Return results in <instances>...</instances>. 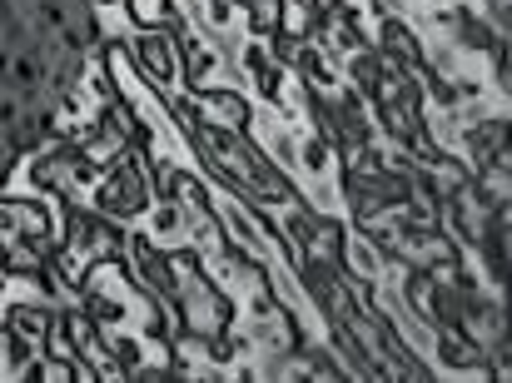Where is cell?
<instances>
[{
	"label": "cell",
	"mask_w": 512,
	"mask_h": 383,
	"mask_svg": "<svg viewBox=\"0 0 512 383\" xmlns=\"http://www.w3.org/2000/svg\"><path fill=\"white\" fill-rule=\"evenodd\" d=\"M339 274L348 284H378V274H383V254H378V244L363 234V229H348L339 244Z\"/></svg>",
	"instance_id": "cell-6"
},
{
	"label": "cell",
	"mask_w": 512,
	"mask_h": 383,
	"mask_svg": "<svg viewBox=\"0 0 512 383\" xmlns=\"http://www.w3.org/2000/svg\"><path fill=\"white\" fill-rule=\"evenodd\" d=\"M319 25V0H279V30L284 40H309Z\"/></svg>",
	"instance_id": "cell-11"
},
{
	"label": "cell",
	"mask_w": 512,
	"mask_h": 383,
	"mask_svg": "<svg viewBox=\"0 0 512 383\" xmlns=\"http://www.w3.org/2000/svg\"><path fill=\"white\" fill-rule=\"evenodd\" d=\"M343 234H348V224H343L339 214H314L309 209V239H304V259H339V244Z\"/></svg>",
	"instance_id": "cell-10"
},
{
	"label": "cell",
	"mask_w": 512,
	"mask_h": 383,
	"mask_svg": "<svg viewBox=\"0 0 512 383\" xmlns=\"http://www.w3.org/2000/svg\"><path fill=\"white\" fill-rule=\"evenodd\" d=\"M125 50H130L135 70L145 75V85H155L160 95L179 90V45L170 30H130Z\"/></svg>",
	"instance_id": "cell-3"
},
{
	"label": "cell",
	"mask_w": 512,
	"mask_h": 383,
	"mask_svg": "<svg viewBox=\"0 0 512 383\" xmlns=\"http://www.w3.org/2000/svg\"><path fill=\"white\" fill-rule=\"evenodd\" d=\"M179 314H184V329H194L204 339H214L224 329H239V319H244L239 314V299H229L224 289H214L204 274L179 289Z\"/></svg>",
	"instance_id": "cell-2"
},
{
	"label": "cell",
	"mask_w": 512,
	"mask_h": 383,
	"mask_svg": "<svg viewBox=\"0 0 512 383\" xmlns=\"http://www.w3.org/2000/svg\"><path fill=\"white\" fill-rule=\"evenodd\" d=\"M184 214H189V244L199 254H219L224 249V229H219L214 204H199V209H184Z\"/></svg>",
	"instance_id": "cell-12"
},
{
	"label": "cell",
	"mask_w": 512,
	"mask_h": 383,
	"mask_svg": "<svg viewBox=\"0 0 512 383\" xmlns=\"http://www.w3.org/2000/svg\"><path fill=\"white\" fill-rule=\"evenodd\" d=\"M5 80H10L15 90H25V95H30V90L40 85V60H35V55H20V60H10V75H5Z\"/></svg>",
	"instance_id": "cell-15"
},
{
	"label": "cell",
	"mask_w": 512,
	"mask_h": 383,
	"mask_svg": "<svg viewBox=\"0 0 512 383\" xmlns=\"http://www.w3.org/2000/svg\"><path fill=\"white\" fill-rule=\"evenodd\" d=\"M189 95V90H184ZM194 115L199 125H214V130H234L244 135L249 130V115H254V100L239 90V85H209V90H194Z\"/></svg>",
	"instance_id": "cell-4"
},
{
	"label": "cell",
	"mask_w": 512,
	"mask_h": 383,
	"mask_svg": "<svg viewBox=\"0 0 512 383\" xmlns=\"http://www.w3.org/2000/svg\"><path fill=\"white\" fill-rule=\"evenodd\" d=\"M90 204L105 214V219H115V224H140V214L155 204V190H150V180H145V160H140V150H125L105 175H100V185L90 194Z\"/></svg>",
	"instance_id": "cell-1"
},
{
	"label": "cell",
	"mask_w": 512,
	"mask_h": 383,
	"mask_svg": "<svg viewBox=\"0 0 512 383\" xmlns=\"http://www.w3.org/2000/svg\"><path fill=\"white\" fill-rule=\"evenodd\" d=\"M85 5H95V10H110V5H125V0H85Z\"/></svg>",
	"instance_id": "cell-16"
},
{
	"label": "cell",
	"mask_w": 512,
	"mask_h": 383,
	"mask_svg": "<svg viewBox=\"0 0 512 383\" xmlns=\"http://www.w3.org/2000/svg\"><path fill=\"white\" fill-rule=\"evenodd\" d=\"M383 60H398V65H408V70H418L423 65V30H418V20L413 15H383L378 25H373V40H368Z\"/></svg>",
	"instance_id": "cell-5"
},
{
	"label": "cell",
	"mask_w": 512,
	"mask_h": 383,
	"mask_svg": "<svg viewBox=\"0 0 512 383\" xmlns=\"http://www.w3.org/2000/svg\"><path fill=\"white\" fill-rule=\"evenodd\" d=\"M125 15L135 30H165L174 15V0H125Z\"/></svg>",
	"instance_id": "cell-14"
},
{
	"label": "cell",
	"mask_w": 512,
	"mask_h": 383,
	"mask_svg": "<svg viewBox=\"0 0 512 383\" xmlns=\"http://www.w3.org/2000/svg\"><path fill=\"white\" fill-rule=\"evenodd\" d=\"M0 264H5V274H40L50 264V249H40L30 239H5L0 244Z\"/></svg>",
	"instance_id": "cell-13"
},
{
	"label": "cell",
	"mask_w": 512,
	"mask_h": 383,
	"mask_svg": "<svg viewBox=\"0 0 512 383\" xmlns=\"http://www.w3.org/2000/svg\"><path fill=\"white\" fill-rule=\"evenodd\" d=\"M378 75H383V60H378V50L373 45H358V50H348L339 60V85L343 90H353V95H373V85H378Z\"/></svg>",
	"instance_id": "cell-9"
},
{
	"label": "cell",
	"mask_w": 512,
	"mask_h": 383,
	"mask_svg": "<svg viewBox=\"0 0 512 383\" xmlns=\"http://www.w3.org/2000/svg\"><path fill=\"white\" fill-rule=\"evenodd\" d=\"M140 229H145L160 249L189 244V214H184V204H174V199H155V204L140 214Z\"/></svg>",
	"instance_id": "cell-8"
},
{
	"label": "cell",
	"mask_w": 512,
	"mask_h": 383,
	"mask_svg": "<svg viewBox=\"0 0 512 383\" xmlns=\"http://www.w3.org/2000/svg\"><path fill=\"white\" fill-rule=\"evenodd\" d=\"M294 175H299V180H334V175H339V150H334L319 130H309V125H299Z\"/></svg>",
	"instance_id": "cell-7"
}]
</instances>
